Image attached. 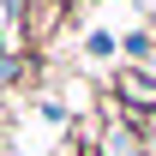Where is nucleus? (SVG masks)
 <instances>
[{
  "instance_id": "1",
  "label": "nucleus",
  "mask_w": 156,
  "mask_h": 156,
  "mask_svg": "<svg viewBox=\"0 0 156 156\" xmlns=\"http://www.w3.org/2000/svg\"><path fill=\"white\" fill-rule=\"evenodd\" d=\"M120 96H132V108H156V84H144V78H120Z\"/></svg>"
},
{
  "instance_id": "2",
  "label": "nucleus",
  "mask_w": 156,
  "mask_h": 156,
  "mask_svg": "<svg viewBox=\"0 0 156 156\" xmlns=\"http://www.w3.org/2000/svg\"><path fill=\"white\" fill-rule=\"evenodd\" d=\"M108 156H132V138H126V132H114V138H108Z\"/></svg>"
}]
</instances>
